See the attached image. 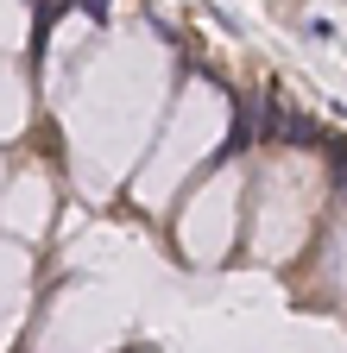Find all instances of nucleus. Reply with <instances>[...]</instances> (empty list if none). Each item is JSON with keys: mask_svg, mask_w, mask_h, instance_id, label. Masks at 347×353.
Instances as JSON below:
<instances>
[{"mask_svg": "<svg viewBox=\"0 0 347 353\" xmlns=\"http://www.w3.org/2000/svg\"><path fill=\"white\" fill-rule=\"evenodd\" d=\"M259 139L310 145V139H316V120H303V114H290V108H266V120H259Z\"/></svg>", "mask_w": 347, "mask_h": 353, "instance_id": "f257e3e1", "label": "nucleus"}]
</instances>
